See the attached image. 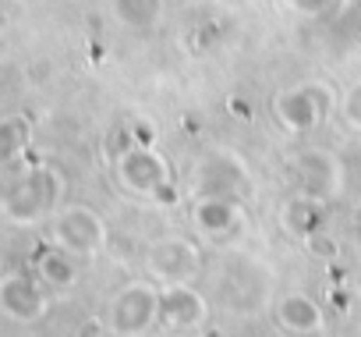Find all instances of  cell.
I'll use <instances>...</instances> for the list:
<instances>
[{"mask_svg":"<svg viewBox=\"0 0 361 337\" xmlns=\"http://www.w3.org/2000/svg\"><path fill=\"white\" fill-rule=\"evenodd\" d=\"M61 196H64V182L54 167H32V171H25L22 178H15L4 189L0 210H4V217L11 224L32 227L61 206Z\"/></svg>","mask_w":361,"mask_h":337,"instance_id":"6da1fadb","label":"cell"},{"mask_svg":"<svg viewBox=\"0 0 361 337\" xmlns=\"http://www.w3.org/2000/svg\"><path fill=\"white\" fill-rule=\"evenodd\" d=\"M188 196H227V199H248L252 196V171L241 153L234 149H209L188 167Z\"/></svg>","mask_w":361,"mask_h":337,"instance_id":"7a4b0ae2","label":"cell"},{"mask_svg":"<svg viewBox=\"0 0 361 337\" xmlns=\"http://www.w3.org/2000/svg\"><path fill=\"white\" fill-rule=\"evenodd\" d=\"M117 182L124 192L142 199H173V171L163 153L145 142L121 149L117 156Z\"/></svg>","mask_w":361,"mask_h":337,"instance_id":"3957f363","label":"cell"},{"mask_svg":"<svg viewBox=\"0 0 361 337\" xmlns=\"http://www.w3.org/2000/svg\"><path fill=\"white\" fill-rule=\"evenodd\" d=\"M159 323V288L135 280L124 284L106 305V330L114 337H145Z\"/></svg>","mask_w":361,"mask_h":337,"instance_id":"277c9868","label":"cell"},{"mask_svg":"<svg viewBox=\"0 0 361 337\" xmlns=\"http://www.w3.org/2000/svg\"><path fill=\"white\" fill-rule=\"evenodd\" d=\"M50 238H54V245L68 249L71 256L92 259V256H99L106 249L110 231H106V220L96 210H89V206H61L54 213V235Z\"/></svg>","mask_w":361,"mask_h":337,"instance_id":"5b68a950","label":"cell"},{"mask_svg":"<svg viewBox=\"0 0 361 337\" xmlns=\"http://www.w3.org/2000/svg\"><path fill=\"white\" fill-rule=\"evenodd\" d=\"M145 270L159 284H192L202 270V249L180 235L156 238L145 249Z\"/></svg>","mask_w":361,"mask_h":337,"instance_id":"8992f818","label":"cell"},{"mask_svg":"<svg viewBox=\"0 0 361 337\" xmlns=\"http://www.w3.org/2000/svg\"><path fill=\"white\" fill-rule=\"evenodd\" d=\"M294 185L298 192L319 199V203H333L343 192V163L336 153L329 149H301L294 156Z\"/></svg>","mask_w":361,"mask_h":337,"instance_id":"52a82bcc","label":"cell"},{"mask_svg":"<svg viewBox=\"0 0 361 337\" xmlns=\"http://www.w3.org/2000/svg\"><path fill=\"white\" fill-rule=\"evenodd\" d=\"M326 114V93L319 85H294L273 96V117L290 135H308Z\"/></svg>","mask_w":361,"mask_h":337,"instance_id":"ba28073f","label":"cell"},{"mask_svg":"<svg viewBox=\"0 0 361 337\" xmlns=\"http://www.w3.org/2000/svg\"><path fill=\"white\" fill-rule=\"evenodd\" d=\"M43 288L47 284L29 273H4L0 277V312L15 323H39L50 309Z\"/></svg>","mask_w":361,"mask_h":337,"instance_id":"9c48e42d","label":"cell"},{"mask_svg":"<svg viewBox=\"0 0 361 337\" xmlns=\"http://www.w3.org/2000/svg\"><path fill=\"white\" fill-rule=\"evenodd\" d=\"M192 227H195V235H202L209 242H231L245 227L241 199H227V196L192 199Z\"/></svg>","mask_w":361,"mask_h":337,"instance_id":"30bf717a","label":"cell"},{"mask_svg":"<svg viewBox=\"0 0 361 337\" xmlns=\"http://www.w3.org/2000/svg\"><path fill=\"white\" fill-rule=\"evenodd\" d=\"M209 319V302L192 284H159V323L170 330H199Z\"/></svg>","mask_w":361,"mask_h":337,"instance_id":"8fae6325","label":"cell"},{"mask_svg":"<svg viewBox=\"0 0 361 337\" xmlns=\"http://www.w3.org/2000/svg\"><path fill=\"white\" fill-rule=\"evenodd\" d=\"M273 316H276V323H280L283 330L301 333V337L319 333V330L326 326L322 305H319L312 295H305V291H283V295L276 298V305H273Z\"/></svg>","mask_w":361,"mask_h":337,"instance_id":"7c38bea8","label":"cell"},{"mask_svg":"<svg viewBox=\"0 0 361 337\" xmlns=\"http://www.w3.org/2000/svg\"><path fill=\"white\" fill-rule=\"evenodd\" d=\"M322 213H326V203H319V199H312V196H305V192H294V196L280 206L276 224H280L283 235L305 242L312 231L322 227Z\"/></svg>","mask_w":361,"mask_h":337,"instance_id":"4fadbf2b","label":"cell"},{"mask_svg":"<svg viewBox=\"0 0 361 337\" xmlns=\"http://www.w3.org/2000/svg\"><path fill=\"white\" fill-rule=\"evenodd\" d=\"M36 273L50 291H71L82 277V266H78V256H71L61 245H50L36 256Z\"/></svg>","mask_w":361,"mask_h":337,"instance_id":"5bb4252c","label":"cell"},{"mask_svg":"<svg viewBox=\"0 0 361 337\" xmlns=\"http://www.w3.org/2000/svg\"><path fill=\"white\" fill-rule=\"evenodd\" d=\"M29 135H32V124H29V117H22V114L0 121V171H4V167H11V163L25 153Z\"/></svg>","mask_w":361,"mask_h":337,"instance_id":"9a60e30c","label":"cell"},{"mask_svg":"<svg viewBox=\"0 0 361 337\" xmlns=\"http://www.w3.org/2000/svg\"><path fill=\"white\" fill-rule=\"evenodd\" d=\"M114 15L128 29H152L163 15V0H114Z\"/></svg>","mask_w":361,"mask_h":337,"instance_id":"2e32d148","label":"cell"},{"mask_svg":"<svg viewBox=\"0 0 361 337\" xmlns=\"http://www.w3.org/2000/svg\"><path fill=\"white\" fill-rule=\"evenodd\" d=\"M305 249H308L315 259H336V252H340V242L319 227V231H312V235L305 238Z\"/></svg>","mask_w":361,"mask_h":337,"instance_id":"e0dca14e","label":"cell"},{"mask_svg":"<svg viewBox=\"0 0 361 337\" xmlns=\"http://www.w3.org/2000/svg\"><path fill=\"white\" fill-rule=\"evenodd\" d=\"M340 114L350 128H361V78L343 93V103H340Z\"/></svg>","mask_w":361,"mask_h":337,"instance_id":"ac0fdd59","label":"cell"},{"mask_svg":"<svg viewBox=\"0 0 361 337\" xmlns=\"http://www.w3.org/2000/svg\"><path fill=\"white\" fill-rule=\"evenodd\" d=\"M287 4H290L294 11H301V15H322L333 0H287Z\"/></svg>","mask_w":361,"mask_h":337,"instance_id":"d6986e66","label":"cell"}]
</instances>
